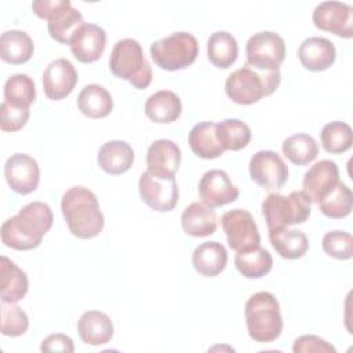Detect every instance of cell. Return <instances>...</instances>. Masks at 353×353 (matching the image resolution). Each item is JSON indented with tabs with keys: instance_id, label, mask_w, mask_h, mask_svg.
Returning a JSON list of instances; mask_svg holds the SVG:
<instances>
[{
	"instance_id": "6da1fadb",
	"label": "cell",
	"mask_w": 353,
	"mask_h": 353,
	"mask_svg": "<svg viewBox=\"0 0 353 353\" xmlns=\"http://www.w3.org/2000/svg\"><path fill=\"white\" fill-rule=\"evenodd\" d=\"M52 210L43 201H32L23 205L17 215L6 219L0 234L6 247L26 251L40 245L43 236L51 229Z\"/></svg>"
},
{
	"instance_id": "7a4b0ae2",
	"label": "cell",
	"mask_w": 353,
	"mask_h": 353,
	"mask_svg": "<svg viewBox=\"0 0 353 353\" xmlns=\"http://www.w3.org/2000/svg\"><path fill=\"white\" fill-rule=\"evenodd\" d=\"M61 210L70 233L79 239H92L103 229L105 218L98 199L88 188H69L62 196Z\"/></svg>"
},
{
	"instance_id": "3957f363",
	"label": "cell",
	"mask_w": 353,
	"mask_h": 353,
	"mask_svg": "<svg viewBox=\"0 0 353 353\" xmlns=\"http://www.w3.org/2000/svg\"><path fill=\"white\" fill-rule=\"evenodd\" d=\"M247 331L251 339L259 343L276 341L283 331V319L277 298L268 291L255 292L244 307Z\"/></svg>"
},
{
	"instance_id": "277c9868",
	"label": "cell",
	"mask_w": 353,
	"mask_h": 353,
	"mask_svg": "<svg viewBox=\"0 0 353 353\" xmlns=\"http://www.w3.org/2000/svg\"><path fill=\"white\" fill-rule=\"evenodd\" d=\"M280 70H256L247 63L232 72L225 83V91L229 99L237 105H252L263 97L273 94L280 85Z\"/></svg>"
},
{
	"instance_id": "5b68a950",
	"label": "cell",
	"mask_w": 353,
	"mask_h": 353,
	"mask_svg": "<svg viewBox=\"0 0 353 353\" xmlns=\"http://www.w3.org/2000/svg\"><path fill=\"white\" fill-rule=\"evenodd\" d=\"M110 72L123 80H127L138 90L148 88L152 83V66L143 55L141 44L131 37L119 40L109 58Z\"/></svg>"
},
{
	"instance_id": "8992f818",
	"label": "cell",
	"mask_w": 353,
	"mask_h": 353,
	"mask_svg": "<svg viewBox=\"0 0 353 353\" xmlns=\"http://www.w3.org/2000/svg\"><path fill=\"white\" fill-rule=\"evenodd\" d=\"M312 201L303 190H292L288 196L270 193L262 201V215L268 229L303 223L310 216Z\"/></svg>"
},
{
	"instance_id": "52a82bcc",
	"label": "cell",
	"mask_w": 353,
	"mask_h": 353,
	"mask_svg": "<svg viewBox=\"0 0 353 353\" xmlns=\"http://www.w3.org/2000/svg\"><path fill=\"white\" fill-rule=\"evenodd\" d=\"M199 55L197 39L188 32H175L150 46L153 62L164 70H181L190 66Z\"/></svg>"
},
{
	"instance_id": "ba28073f",
	"label": "cell",
	"mask_w": 353,
	"mask_h": 353,
	"mask_svg": "<svg viewBox=\"0 0 353 353\" xmlns=\"http://www.w3.org/2000/svg\"><path fill=\"white\" fill-rule=\"evenodd\" d=\"M245 55L247 65L256 70H279L285 58V41L270 30L255 33L247 40Z\"/></svg>"
},
{
	"instance_id": "9c48e42d",
	"label": "cell",
	"mask_w": 353,
	"mask_h": 353,
	"mask_svg": "<svg viewBox=\"0 0 353 353\" xmlns=\"http://www.w3.org/2000/svg\"><path fill=\"white\" fill-rule=\"evenodd\" d=\"M221 225L226 234L228 244L236 252L248 251L259 247L261 236L254 216L241 208H234L225 212L221 218Z\"/></svg>"
},
{
	"instance_id": "30bf717a",
	"label": "cell",
	"mask_w": 353,
	"mask_h": 353,
	"mask_svg": "<svg viewBox=\"0 0 353 353\" xmlns=\"http://www.w3.org/2000/svg\"><path fill=\"white\" fill-rule=\"evenodd\" d=\"M251 179L266 190L280 189L288 179V167L274 150L256 152L248 164Z\"/></svg>"
},
{
	"instance_id": "8fae6325",
	"label": "cell",
	"mask_w": 353,
	"mask_h": 353,
	"mask_svg": "<svg viewBox=\"0 0 353 353\" xmlns=\"http://www.w3.org/2000/svg\"><path fill=\"white\" fill-rule=\"evenodd\" d=\"M313 23L317 29L334 33L343 39L353 36V8L341 1H323L316 6Z\"/></svg>"
},
{
	"instance_id": "7c38bea8",
	"label": "cell",
	"mask_w": 353,
	"mask_h": 353,
	"mask_svg": "<svg viewBox=\"0 0 353 353\" xmlns=\"http://www.w3.org/2000/svg\"><path fill=\"white\" fill-rule=\"evenodd\" d=\"M138 189L143 203L154 211L167 212L178 204L179 189L174 178L160 179L145 171L141 174Z\"/></svg>"
},
{
	"instance_id": "4fadbf2b",
	"label": "cell",
	"mask_w": 353,
	"mask_h": 353,
	"mask_svg": "<svg viewBox=\"0 0 353 353\" xmlns=\"http://www.w3.org/2000/svg\"><path fill=\"white\" fill-rule=\"evenodd\" d=\"M4 176L8 186L18 194H29L36 190L40 181V168L29 154L15 153L4 164Z\"/></svg>"
},
{
	"instance_id": "5bb4252c",
	"label": "cell",
	"mask_w": 353,
	"mask_h": 353,
	"mask_svg": "<svg viewBox=\"0 0 353 353\" xmlns=\"http://www.w3.org/2000/svg\"><path fill=\"white\" fill-rule=\"evenodd\" d=\"M239 193V188L232 183L229 175L223 170H210L199 182V196L201 203L211 208L236 201Z\"/></svg>"
},
{
	"instance_id": "9a60e30c",
	"label": "cell",
	"mask_w": 353,
	"mask_h": 353,
	"mask_svg": "<svg viewBox=\"0 0 353 353\" xmlns=\"http://www.w3.org/2000/svg\"><path fill=\"white\" fill-rule=\"evenodd\" d=\"M77 84V72L66 58H58L47 65L43 73V90L48 99L66 98Z\"/></svg>"
},
{
	"instance_id": "2e32d148",
	"label": "cell",
	"mask_w": 353,
	"mask_h": 353,
	"mask_svg": "<svg viewBox=\"0 0 353 353\" xmlns=\"http://www.w3.org/2000/svg\"><path fill=\"white\" fill-rule=\"evenodd\" d=\"M181 160V149L171 139H157L146 152L148 172L160 179H172L179 170Z\"/></svg>"
},
{
	"instance_id": "e0dca14e",
	"label": "cell",
	"mask_w": 353,
	"mask_h": 353,
	"mask_svg": "<svg viewBox=\"0 0 353 353\" xmlns=\"http://www.w3.org/2000/svg\"><path fill=\"white\" fill-rule=\"evenodd\" d=\"M73 57L81 63L98 61L106 47V32L97 23H83L69 43Z\"/></svg>"
},
{
	"instance_id": "ac0fdd59",
	"label": "cell",
	"mask_w": 353,
	"mask_h": 353,
	"mask_svg": "<svg viewBox=\"0 0 353 353\" xmlns=\"http://www.w3.org/2000/svg\"><path fill=\"white\" fill-rule=\"evenodd\" d=\"M339 182V170L332 160H320L313 164L303 176V193L312 203H319Z\"/></svg>"
},
{
	"instance_id": "d6986e66",
	"label": "cell",
	"mask_w": 353,
	"mask_h": 353,
	"mask_svg": "<svg viewBox=\"0 0 353 353\" xmlns=\"http://www.w3.org/2000/svg\"><path fill=\"white\" fill-rule=\"evenodd\" d=\"M302 66L310 72H323L334 65L336 50L331 40L320 36L305 39L298 48Z\"/></svg>"
},
{
	"instance_id": "ffe728a7",
	"label": "cell",
	"mask_w": 353,
	"mask_h": 353,
	"mask_svg": "<svg viewBox=\"0 0 353 353\" xmlns=\"http://www.w3.org/2000/svg\"><path fill=\"white\" fill-rule=\"evenodd\" d=\"M113 331L114 328L110 317L99 310L84 312L77 321L80 339L91 346H99L110 342Z\"/></svg>"
},
{
	"instance_id": "44dd1931",
	"label": "cell",
	"mask_w": 353,
	"mask_h": 353,
	"mask_svg": "<svg viewBox=\"0 0 353 353\" xmlns=\"http://www.w3.org/2000/svg\"><path fill=\"white\" fill-rule=\"evenodd\" d=\"M181 225L183 232L192 237H207L214 234L216 230V214L204 203L194 201L183 210L181 215Z\"/></svg>"
},
{
	"instance_id": "7402d4cb",
	"label": "cell",
	"mask_w": 353,
	"mask_h": 353,
	"mask_svg": "<svg viewBox=\"0 0 353 353\" xmlns=\"http://www.w3.org/2000/svg\"><path fill=\"white\" fill-rule=\"evenodd\" d=\"M134 157L130 143L125 141H109L99 148L97 161L106 174L120 175L131 168Z\"/></svg>"
},
{
	"instance_id": "603a6c76",
	"label": "cell",
	"mask_w": 353,
	"mask_h": 353,
	"mask_svg": "<svg viewBox=\"0 0 353 353\" xmlns=\"http://www.w3.org/2000/svg\"><path fill=\"white\" fill-rule=\"evenodd\" d=\"M194 270L204 277L218 276L228 263V251L218 241H205L197 245L192 255Z\"/></svg>"
},
{
	"instance_id": "cb8c5ba5",
	"label": "cell",
	"mask_w": 353,
	"mask_h": 353,
	"mask_svg": "<svg viewBox=\"0 0 353 353\" xmlns=\"http://www.w3.org/2000/svg\"><path fill=\"white\" fill-rule=\"evenodd\" d=\"M269 241L284 259H299L309 250V240L302 230L284 228L269 229Z\"/></svg>"
},
{
	"instance_id": "d4e9b609",
	"label": "cell",
	"mask_w": 353,
	"mask_h": 353,
	"mask_svg": "<svg viewBox=\"0 0 353 353\" xmlns=\"http://www.w3.org/2000/svg\"><path fill=\"white\" fill-rule=\"evenodd\" d=\"M29 288L26 273L10 258L1 256L0 262V296L1 302L15 303L21 301Z\"/></svg>"
},
{
	"instance_id": "484cf974",
	"label": "cell",
	"mask_w": 353,
	"mask_h": 353,
	"mask_svg": "<svg viewBox=\"0 0 353 353\" xmlns=\"http://www.w3.org/2000/svg\"><path fill=\"white\" fill-rule=\"evenodd\" d=\"M181 113L182 102L179 97L170 90H160L152 94L145 102V114L159 124L176 121Z\"/></svg>"
},
{
	"instance_id": "4316f807",
	"label": "cell",
	"mask_w": 353,
	"mask_h": 353,
	"mask_svg": "<svg viewBox=\"0 0 353 353\" xmlns=\"http://www.w3.org/2000/svg\"><path fill=\"white\" fill-rule=\"evenodd\" d=\"M34 52V44L30 36L22 30H7L0 37V57L11 65L28 62Z\"/></svg>"
},
{
	"instance_id": "83f0119b",
	"label": "cell",
	"mask_w": 353,
	"mask_h": 353,
	"mask_svg": "<svg viewBox=\"0 0 353 353\" xmlns=\"http://www.w3.org/2000/svg\"><path fill=\"white\" fill-rule=\"evenodd\" d=\"M77 108L90 119H103L109 116L113 109V98L105 87L88 84L77 97Z\"/></svg>"
},
{
	"instance_id": "f1b7e54d",
	"label": "cell",
	"mask_w": 353,
	"mask_h": 353,
	"mask_svg": "<svg viewBox=\"0 0 353 353\" xmlns=\"http://www.w3.org/2000/svg\"><path fill=\"white\" fill-rule=\"evenodd\" d=\"M239 55V44L234 36L226 30L212 33L207 40V58L219 69L230 68Z\"/></svg>"
},
{
	"instance_id": "f546056e",
	"label": "cell",
	"mask_w": 353,
	"mask_h": 353,
	"mask_svg": "<svg viewBox=\"0 0 353 353\" xmlns=\"http://www.w3.org/2000/svg\"><path fill=\"white\" fill-rule=\"evenodd\" d=\"M192 152L201 159H216L223 154L216 138V124L212 121H203L196 124L188 137Z\"/></svg>"
},
{
	"instance_id": "4dcf8cb0",
	"label": "cell",
	"mask_w": 353,
	"mask_h": 353,
	"mask_svg": "<svg viewBox=\"0 0 353 353\" xmlns=\"http://www.w3.org/2000/svg\"><path fill=\"white\" fill-rule=\"evenodd\" d=\"M234 265L237 270L247 279H261L266 276L273 266L270 252L261 245L248 251L236 254Z\"/></svg>"
},
{
	"instance_id": "1f68e13d",
	"label": "cell",
	"mask_w": 353,
	"mask_h": 353,
	"mask_svg": "<svg viewBox=\"0 0 353 353\" xmlns=\"http://www.w3.org/2000/svg\"><path fill=\"white\" fill-rule=\"evenodd\" d=\"M36 99V85L32 77L23 73L12 74L4 84V102L11 106L29 109Z\"/></svg>"
},
{
	"instance_id": "d6a6232c",
	"label": "cell",
	"mask_w": 353,
	"mask_h": 353,
	"mask_svg": "<svg viewBox=\"0 0 353 353\" xmlns=\"http://www.w3.org/2000/svg\"><path fill=\"white\" fill-rule=\"evenodd\" d=\"M283 154L295 165H306L319 154V145L309 134H295L284 139Z\"/></svg>"
},
{
	"instance_id": "836d02e7",
	"label": "cell",
	"mask_w": 353,
	"mask_h": 353,
	"mask_svg": "<svg viewBox=\"0 0 353 353\" xmlns=\"http://www.w3.org/2000/svg\"><path fill=\"white\" fill-rule=\"evenodd\" d=\"M216 138L223 150H240L251 141L250 127L239 119H225L216 124Z\"/></svg>"
},
{
	"instance_id": "e575fe53",
	"label": "cell",
	"mask_w": 353,
	"mask_h": 353,
	"mask_svg": "<svg viewBox=\"0 0 353 353\" xmlns=\"http://www.w3.org/2000/svg\"><path fill=\"white\" fill-rule=\"evenodd\" d=\"M320 211L332 219L346 218L352 212L353 196L352 190L343 182H338L332 190L324 196L319 203Z\"/></svg>"
},
{
	"instance_id": "d590c367",
	"label": "cell",
	"mask_w": 353,
	"mask_h": 353,
	"mask_svg": "<svg viewBox=\"0 0 353 353\" xmlns=\"http://www.w3.org/2000/svg\"><path fill=\"white\" fill-rule=\"evenodd\" d=\"M320 141L325 152L339 154L352 148L353 132L349 124L343 121H331L323 127Z\"/></svg>"
},
{
	"instance_id": "8d00e7d4",
	"label": "cell",
	"mask_w": 353,
	"mask_h": 353,
	"mask_svg": "<svg viewBox=\"0 0 353 353\" xmlns=\"http://www.w3.org/2000/svg\"><path fill=\"white\" fill-rule=\"evenodd\" d=\"M84 23L83 15L79 10L74 7H70L68 11H65L62 15L55 18L54 21L48 22L47 29L50 36L61 43V44H69L72 36L74 32Z\"/></svg>"
},
{
	"instance_id": "74e56055",
	"label": "cell",
	"mask_w": 353,
	"mask_h": 353,
	"mask_svg": "<svg viewBox=\"0 0 353 353\" xmlns=\"http://www.w3.org/2000/svg\"><path fill=\"white\" fill-rule=\"evenodd\" d=\"M28 314L15 303L1 302V334L6 336H21L28 331Z\"/></svg>"
},
{
	"instance_id": "f35d334b",
	"label": "cell",
	"mask_w": 353,
	"mask_h": 353,
	"mask_svg": "<svg viewBox=\"0 0 353 353\" xmlns=\"http://www.w3.org/2000/svg\"><path fill=\"white\" fill-rule=\"evenodd\" d=\"M323 250L328 256L346 261L353 256V237L347 232L332 230L323 236Z\"/></svg>"
},
{
	"instance_id": "ab89813d",
	"label": "cell",
	"mask_w": 353,
	"mask_h": 353,
	"mask_svg": "<svg viewBox=\"0 0 353 353\" xmlns=\"http://www.w3.org/2000/svg\"><path fill=\"white\" fill-rule=\"evenodd\" d=\"M0 128L6 132L19 131L29 120V109L15 108L8 105L7 102H1L0 105Z\"/></svg>"
},
{
	"instance_id": "60d3db41",
	"label": "cell",
	"mask_w": 353,
	"mask_h": 353,
	"mask_svg": "<svg viewBox=\"0 0 353 353\" xmlns=\"http://www.w3.org/2000/svg\"><path fill=\"white\" fill-rule=\"evenodd\" d=\"M72 7L69 0H36L32 3L33 12L48 22L54 21Z\"/></svg>"
},
{
	"instance_id": "b9f144b4",
	"label": "cell",
	"mask_w": 353,
	"mask_h": 353,
	"mask_svg": "<svg viewBox=\"0 0 353 353\" xmlns=\"http://www.w3.org/2000/svg\"><path fill=\"white\" fill-rule=\"evenodd\" d=\"M294 353H335L336 349L317 335H302L294 341Z\"/></svg>"
},
{
	"instance_id": "7bdbcfd3",
	"label": "cell",
	"mask_w": 353,
	"mask_h": 353,
	"mask_svg": "<svg viewBox=\"0 0 353 353\" xmlns=\"http://www.w3.org/2000/svg\"><path fill=\"white\" fill-rule=\"evenodd\" d=\"M41 352H63V353H73L74 352V343L70 336L57 332L51 334L47 338L43 339L40 345Z\"/></svg>"
}]
</instances>
